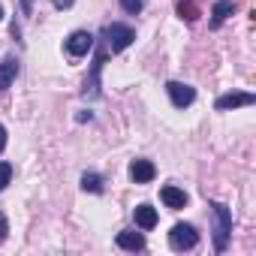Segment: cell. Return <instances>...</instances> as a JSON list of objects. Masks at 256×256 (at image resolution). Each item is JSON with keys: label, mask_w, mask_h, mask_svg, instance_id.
Masks as SVG:
<instances>
[{"label": "cell", "mask_w": 256, "mask_h": 256, "mask_svg": "<svg viewBox=\"0 0 256 256\" xmlns=\"http://www.w3.org/2000/svg\"><path fill=\"white\" fill-rule=\"evenodd\" d=\"M211 211H214V247H217V253H223L229 244V235H232V211L223 202H214Z\"/></svg>", "instance_id": "cell-1"}, {"label": "cell", "mask_w": 256, "mask_h": 256, "mask_svg": "<svg viewBox=\"0 0 256 256\" xmlns=\"http://www.w3.org/2000/svg\"><path fill=\"white\" fill-rule=\"evenodd\" d=\"M102 40H106V48H112V52H124L126 46H133V40H136V30L130 28V24H106L102 28Z\"/></svg>", "instance_id": "cell-2"}, {"label": "cell", "mask_w": 256, "mask_h": 256, "mask_svg": "<svg viewBox=\"0 0 256 256\" xmlns=\"http://www.w3.org/2000/svg\"><path fill=\"white\" fill-rule=\"evenodd\" d=\"M196 241H199V235L190 223H175L172 232H169V247L172 250H193Z\"/></svg>", "instance_id": "cell-3"}, {"label": "cell", "mask_w": 256, "mask_h": 256, "mask_svg": "<svg viewBox=\"0 0 256 256\" xmlns=\"http://www.w3.org/2000/svg\"><path fill=\"white\" fill-rule=\"evenodd\" d=\"M166 94H169V100H172L175 108H187L196 100V90L190 84H184V82H169L166 84Z\"/></svg>", "instance_id": "cell-4"}, {"label": "cell", "mask_w": 256, "mask_h": 256, "mask_svg": "<svg viewBox=\"0 0 256 256\" xmlns=\"http://www.w3.org/2000/svg\"><path fill=\"white\" fill-rule=\"evenodd\" d=\"M94 48V34H88V30H76V34H70V40H66V52L72 54V58H82V54H88Z\"/></svg>", "instance_id": "cell-5"}, {"label": "cell", "mask_w": 256, "mask_h": 256, "mask_svg": "<svg viewBox=\"0 0 256 256\" xmlns=\"http://www.w3.org/2000/svg\"><path fill=\"white\" fill-rule=\"evenodd\" d=\"M154 175H157V166L151 160H133L130 163V178L136 184H148V181H154Z\"/></svg>", "instance_id": "cell-6"}, {"label": "cell", "mask_w": 256, "mask_h": 256, "mask_svg": "<svg viewBox=\"0 0 256 256\" xmlns=\"http://www.w3.org/2000/svg\"><path fill=\"white\" fill-rule=\"evenodd\" d=\"M102 64H106V48H100V52H96V58H94L90 78L84 82V96H96V94H100V70H102Z\"/></svg>", "instance_id": "cell-7"}, {"label": "cell", "mask_w": 256, "mask_h": 256, "mask_svg": "<svg viewBox=\"0 0 256 256\" xmlns=\"http://www.w3.org/2000/svg\"><path fill=\"white\" fill-rule=\"evenodd\" d=\"M256 96L253 94H223V96H217V112H226V108H238V106H250Z\"/></svg>", "instance_id": "cell-8"}, {"label": "cell", "mask_w": 256, "mask_h": 256, "mask_svg": "<svg viewBox=\"0 0 256 256\" xmlns=\"http://www.w3.org/2000/svg\"><path fill=\"white\" fill-rule=\"evenodd\" d=\"M160 199L166 202V208H175V211L187 205V193H184L181 187H172V184H166V187L160 190Z\"/></svg>", "instance_id": "cell-9"}, {"label": "cell", "mask_w": 256, "mask_h": 256, "mask_svg": "<svg viewBox=\"0 0 256 256\" xmlns=\"http://www.w3.org/2000/svg\"><path fill=\"white\" fill-rule=\"evenodd\" d=\"M118 247L120 250H130V253L145 250V235L142 232H118Z\"/></svg>", "instance_id": "cell-10"}, {"label": "cell", "mask_w": 256, "mask_h": 256, "mask_svg": "<svg viewBox=\"0 0 256 256\" xmlns=\"http://www.w3.org/2000/svg\"><path fill=\"white\" fill-rule=\"evenodd\" d=\"M133 217H136V226L139 229H154L157 226V208H151V205H139L136 211H133Z\"/></svg>", "instance_id": "cell-11"}, {"label": "cell", "mask_w": 256, "mask_h": 256, "mask_svg": "<svg viewBox=\"0 0 256 256\" xmlns=\"http://www.w3.org/2000/svg\"><path fill=\"white\" fill-rule=\"evenodd\" d=\"M18 76V60L16 58H6V60H0V90H6Z\"/></svg>", "instance_id": "cell-12"}, {"label": "cell", "mask_w": 256, "mask_h": 256, "mask_svg": "<svg viewBox=\"0 0 256 256\" xmlns=\"http://www.w3.org/2000/svg\"><path fill=\"white\" fill-rule=\"evenodd\" d=\"M232 12H235V4H232V0H217L214 10H211V28H220Z\"/></svg>", "instance_id": "cell-13"}, {"label": "cell", "mask_w": 256, "mask_h": 256, "mask_svg": "<svg viewBox=\"0 0 256 256\" xmlns=\"http://www.w3.org/2000/svg\"><path fill=\"white\" fill-rule=\"evenodd\" d=\"M82 187H84L88 193H102V178H100L96 172H84V175H82Z\"/></svg>", "instance_id": "cell-14"}, {"label": "cell", "mask_w": 256, "mask_h": 256, "mask_svg": "<svg viewBox=\"0 0 256 256\" xmlns=\"http://www.w3.org/2000/svg\"><path fill=\"white\" fill-rule=\"evenodd\" d=\"M178 12H181V18H187V22H196V18H199V10H196V4H190V0H181V4H178Z\"/></svg>", "instance_id": "cell-15"}, {"label": "cell", "mask_w": 256, "mask_h": 256, "mask_svg": "<svg viewBox=\"0 0 256 256\" xmlns=\"http://www.w3.org/2000/svg\"><path fill=\"white\" fill-rule=\"evenodd\" d=\"M10 178H12V163L0 160V190H4V187L10 184Z\"/></svg>", "instance_id": "cell-16"}, {"label": "cell", "mask_w": 256, "mask_h": 256, "mask_svg": "<svg viewBox=\"0 0 256 256\" xmlns=\"http://www.w3.org/2000/svg\"><path fill=\"white\" fill-rule=\"evenodd\" d=\"M120 6H124V12H130V16H136V12L142 10V0H120Z\"/></svg>", "instance_id": "cell-17"}, {"label": "cell", "mask_w": 256, "mask_h": 256, "mask_svg": "<svg viewBox=\"0 0 256 256\" xmlns=\"http://www.w3.org/2000/svg\"><path fill=\"white\" fill-rule=\"evenodd\" d=\"M6 232H10V223H6V217H4V214H0V241L6 238Z\"/></svg>", "instance_id": "cell-18"}, {"label": "cell", "mask_w": 256, "mask_h": 256, "mask_svg": "<svg viewBox=\"0 0 256 256\" xmlns=\"http://www.w3.org/2000/svg\"><path fill=\"white\" fill-rule=\"evenodd\" d=\"M52 4H54L58 10H70V6H72V0H52Z\"/></svg>", "instance_id": "cell-19"}, {"label": "cell", "mask_w": 256, "mask_h": 256, "mask_svg": "<svg viewBox=\"0 0 256 256\" xmlns=\"http://www.w3.org/2000/svg\"><path fill=\"white\" fill-rule=\"evenodd\" d=\"M4 148H6V130L0 126V151H4Z\"/></svg>", "instance_id": "cell-20"}, {"label": "cell", "mask_w": 256, "mask_h": 256, "mask_svg": "<svg viewBox=\"0 0 256 256\" xmlns=\"http://www.w3.org/2000/svg\"><path fill=\"white\" fill-rule=\"evenodd\" d=\"M30 4H34V0H22V6H24V12H30Z\"/></svg>", "instance_id": "cell-21"}, {"label": "cell", "mask_w": 256, "mask_h": 256, "mask_svg": "<svg viewBox=\"0 0 256 256\" xmlns=\"http://www.w3.org/2000/svg\"><path fill=\"white\" fill-rule=\"evenodd\" d=\"M0 18H4V10H0Z\"/></svg>", "instance_id": "cell-22"}]
</instances>
